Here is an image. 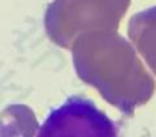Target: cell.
I'll use <instances>...</instances> for the list:
<instances>
[{"mask_svg":"<svg viewBox=\"0 0 156 137\" xmlns=\"http://www.w3.org/2000/svg\"><path fill=\"white\" fill-rule=\"evenodd\" d=\"M127 34L134 48L156 75V5L130 18Z\"/></svg>","mask_w":156,"mask_h":137,"instance_id":"obj_4","label":"cell"},{"mask_svg":"<svg viewBox=\"0 0 156 137\" xmlns=\"http://www.w3.org/2000/svg\"><path fill=\"white\" fill-rule=\"evenodd\" d=\"M74 45L78 75L123 114L132 115L154 96L155 78L134 47L116 30L82 33Z\"/></svg>","mask_w":156,"mask_h":137,"instance_id":"obj_1","label":"cell"},{"mask_svg":"<svg viewBox=\"0 0 156 137\" xmlns=\"http://www.w3.org/2000/svg\"><path fill=\"white\" fill-rule=\"evenodd\" d=\"M130 0H66V32L59 44L70 47V38L92 30H116Z\"/></svg>","mask_w":156,"mask_h":137,"instance_id":"obj_3","label":"cell"},{"mask_svg":"<svg viewBox=\"0 0 156 137\" xmlns=\"http://www.w3.org/2000/svg\"><path fill=\"white\" fill-rule=\"evenodd\" d=\"M21 132L0 118V137H121L115 122L90 99L70 96L51 110L43 125L25 106H18Z\"/></svg>","mask_w":156,"mask_h":137,"instance_id":"obj_2","label":"cell"}]
</instances>
